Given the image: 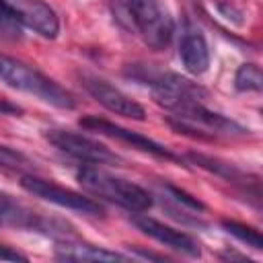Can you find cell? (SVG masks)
<instances>
[{
  "mask_svg": "<svg viewBox=\"0 0 263 263\" xmlns=\"http://www.w3.org/2000/svg\"><path fill=\"white\" fill-rule=\"evenodd\" d=\"M0 78L23 92H29L37 99H41L47 105H53L58 109H74L76 101L74 97L60 86L55 80H51L49 76H45L43 72L35 70L29 64H23L14 58H8L4 53H0Z\"/></svg>",
  "mask_w": 263,
  "mask_h": 263,
  "instance_id": "obj_1",
  "label": "cell"
},
{
  "mask_svg": "<svg viewBox=\"0 0 263 263\" xmlns=\"http://www.w3.org/2000/svg\"><path fill=\"white\" fill-rule=\"evenodd\" d=\"M78 183L88 193L103 197L107 201H113L129 212H146L152 205V197L146 189L90 164L78 173Z\"/></svg>",
  "mask_w": 263,
  "mask_h": 263,
  "instance_id": "obj_2",
  "label": "cell"
},
{
  "mask_svg": "<svg viewBox=\"0 0 263 263\" xmlns=\"http://www.w3.org/2000/svg\"><path fill=\"white\" fill-rule=\"evenodd\" d=\"M129 18L146 45L164 49L175 35V21L160 0H125Z\"/></svg>",
  "mask_w": 263,
  "mask_h": 263,
  "instance_id": "obj_3",
  "label": "cell"
},
{
  "mask_svg": "<svg viewBox=\"0 0 263 263\" xmlns=\"http://www.w3.org/2000/svg\"><path fill=\"white\" fill-rule=\"evenodd\" d=\"M45 138L49 144H53L60 152L88 164H119L121 158L111 152L107 146L99 144L97 140H90L82 134H74L70 129H47Z\"/></svg>",
  "mask_w": 263,
  "mask_h": 263,
  "instance_id": "obj_4",
  "label": "cell"
},
{
  "mask_svg": "<svg viewBox=\"0 0 263 263\" xmlns=\"http://www.w3.org/2000/svg\"><path fill=\"white\" fill-rule=\"evenodd\" d=\"M21 187L49 203H55L60 208H68V210H74V212H82V214H88V216H101L103 214V205L99 201H95L92 197H86L78 191H72V189H66V187H60L51 181H45L41 177H35V175H25L21 179Z\"/></svg>",
  "mask_w": 263,
  "mask_h": 263,
  "instance_id": "obj_5",
  "label": "cell"
},
{
  "mask_svg": "<svg viewBox=\"0 0 263 263\" xmlns=\"http://www.w3.org/2000/svg\"><path fill=\"white\" fill-rule=\"evenodd\" d=\"M80 125L86 127V129H90V132H99V134H103V136L115 138V140H119V142H123V144H129L132 148H136V150H140V152H146V154H152V156H156V158L179 160V158H177L168 148H164L162 144H158V142H154V140H150V138H146V136H142V134H138V132L125 129V127H121V125H117V123H113V121H107V119H103V117H99V115H86V117H82V119H80Z\"/></svg>",
  "mask_w": 263,
  "mask_h": 263,
  "instance_id": "obj_6",
  "label": "cell"
},
{
  "mask_svg": "<svg viewBox=\"0 0 263 263\" xmlns=\"http://www.w3.org/2000/svg\"><path fill=\"white\" fill-rule=\"evenodd\" d=\"M82 84L88 90V95L97 103H101L105 109H109L111 113L123 115V117L136 119V121H144V117H146L144 107L140 103H136L134 99H129L119 88H115L113 84H109L107 80L90 76V74H82Z\"/></svg>",
  "mask_w": 263,
  "mask_h": 263,
  "instance_id": "obj_7",
  "label": "cell"
},
{
  "mask_svg": "<svg viewBox=\"0 0 263 263\" xmlns=\"http://www.w3.org/2000/svg\"><path fill=\"white\" fill-rule=\"evenodd\" d=\"M10 10L16 14L21 25H27L29 29L37 31L41 37L53 39L60 31L58 14L49 4L43 0H4Z\"/></svg>",
  "mask_w": 263,
  "mask_h": 263,
  "instance_id": "obj_8",
  "label": "cell"
},
{
  "mask_svg": "<svg viewBox=\"0 0 263 263\" xmlns=\"http://www.w3.org/2000/svg\"><path fill=\"white\" fill-rule=\"evenodd\" d=\"M132 222L138 226V230H142L144 234H148L150 238L158 240L160 245L173 249V251H179L187 257H199V245L185 232L173 228V226H166L150 216H134Z\"/></svg>",
  "mask_w": 263,
  "mask_h": 263,
  "instance_id": "obj_9",
  "label": "cell"
},
{
  "mask_svg": "<svg viewBox=\"0 0 263 263\" xmlns=\"http://www.w3.org/2000/svg\"><path fill=\"white\" fill-rule=\"evenodd\" d=\"M0 226H21L31 230H47L53 232V228L47 224L45 218L39 214H33L18 201H14L10 195L0 191Z\"/></svg>",
  "mask_w": 263,
  "mask_h": 263,
  "instance_id": "obj_10",
  "label": "cell"
},
{
  "mask_svg": "<svg viewBox=\"0 0 263 263\" xmlns=\"http://www.w3.org/2000/svg\"><path fill=\"white\" fill-rule=\"evenodd\" d=\"M179 58L187 72L191 74H203L210 66V49L203 39V35L195 29H189L179 43Z\"/></svg>",
  "mask_w": 263,
  "mask_h": 263,
  "instance_id": "obj_11",
  "label": "cell"
},
{
  "mask_svg": "<svg viewBox=\"0 0 263 263\" xmlns=\"http://www.w3.org/2000/svg\"><path fill=\"white\" fill-rule=\"evenodd\" d=\"M55 257L58 259H66V261H125L127 257L103 247H92V245H84V242H62L55 249Z\"/></svg>",
  "mask_w": 263,
  "mask_h": 263,
  "instance_id": "obj_12",
  "label": "cell"
},
{
  "mask_svg": "<svg viewBox=\"0 0 263 263\" xmlns=\"http://www.w3.org/2000/svg\"><path fill=\"white\" fill-rule=\"evenodd\" d=\"M189 158H191L197 166H201V168H205V171H212V173H216V175H220V177H224V179H228V181H238V179H242V173H240L236 166H232V164L220 162V160H216V158H210V156H203V154H197V152H191Z\"/></svg>",
  "mask_w": 263,
  "mask_h": 263,
  "instance_id": "obj_13",
  "label": "cell"
},
{
  "mask_svg": "<svg viewBox=\"0 0 263 263\" xmlns=\"http://www.w3.org/2000/svg\"><path fill=\"white\" fill-rule=\"evenodd\" d=\"M222 228L232 234L234 238H238L240 242H245L247 247H253L257 251L263 249V238L259 234V230L247 226V224H240V222H234V220H222Z\"/></svg>",
  "mask_w": 263,
  "mask_h": 263,
  "instance_id": "obj_14",
  "label": "cell"
},
{
  "mask_svg": "<svg viewBox=\"0 0 263 263\" xmlns=\"http://www.w3.org/2000/svg\"><path fill=\"white\" fill-rule=\"evenodd\" d=\"M234 86H236L238 90H261V86H263L261 68H259L257 64H242V66L236 70Z\"/></svg>",
  "mask_w": 263,
  "mask_h": 263,
  "instance_id": "obj_15",
  "label": "cell"
},
{
  "mask_svg": "<svg viewBox=\"0 0 263 263\" xmlns=\"http://www.w3.org/2000/svg\"><path fill=\"white\" fill-rule=\"evenodd\" d=\"M21 37H23V33H21V23H18L16 14L10 10V6L4 0H0V39L16 41Z\"/></svg>",
  "mask_w": 263,
  "mask_h": 263,
  "instance_id": "obj_16",
  "label": "cell"
},
{
  "mask_svg": "<svg viewBox=\"0 0 263 263\" xmlns=\"http://www.w3.org/2000/svg\"><path fill=\"white\" fill-rule=\"evenodd\" d=\"M0 166L10 171H27V168H33V162L25 154L10 150L8 146H0Z\"/></svg>",
  "mask_w": 263,
  "mask_h": 263,
  "instance_id": "obj_17",
  "label": "cell"
},
{
  "mask_svg": "<svg viewBox=\"0 0 263 263\" xmlns=\"http://www.w3.org/2000/svg\"><path fill=\"white\" fill-rule=\"evenodd\" d=\"M168 191L179 199V201H183L185 205H189L191 210H203V203L201 201H197V199H193L191 195H187L185 191H181V189H177V187H168Z\"/></svg>",
  "mask_w": 263,
  "mask_h": 263,
  "instance_id": "obj_18",
  "label": "cell"
},
{
  "mask_svg": "<svg viewBox=\"0 0 263 263\" xmlns=\"http://www.w3.org/2000/svg\"><path fill=\"white\" fill-rule=\"evenodd\" d=\"M21 113H23V109L18 105L0 99V115H21Z\"/></svg>",
  "mask_w": 263,
  "mask_h": 263,
  "instance_id": "obj_19",
  "label": "cell"
}]
</instances>
